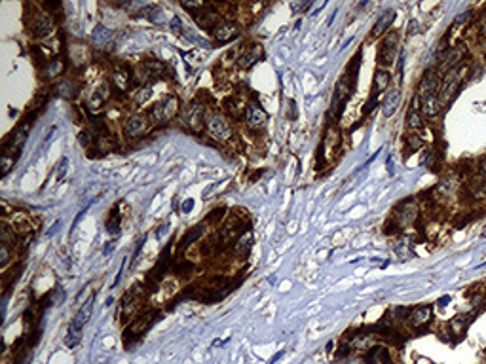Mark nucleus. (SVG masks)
Instances as JSON below:
<instances>
[{"label": "nucleus", "mask_w": 486, "mask_h": 364, "mask_svg": "<svg viewBox=\"0 0 486 364\" xmlns=\"http://www.w3.org/2000/svg\"><path fill=\"white\" fill-rule=\"evenodd\" d=\"M485 235H486V229H485Z\"/></svg>", "instance_id": "nucleus-52"}, {"label": "nucleus", "mask_w": 486, "mask_h": 364, "mask_svg": "<svg viewBox=\"0 0 486 364\" xmlns=\"http://www.w3.org/2000/svg\"><path fill=\"white\" fill-rule=\"evenodd\" d=\"M464 68H452L442 76L441 88H439V99H441L442 105L450 103L452 97L456 95V91L460 90V86L464 82Z\"/></svg>", "instance_id": "nucleus-1"}, {"label": "nucleus", "mask_w": 486, "mask_h": 364, "mask_svg": "<svg viewBox=\"0 0 486 364\" xmlns=\"http://www.w3.org/2000/svg\"><path fill=\"white\" fill-rule=\"evenodd\" d=\"M429 318H431V307L429 305H418L410 313V324L414 328H420V326L429 322Z\"/></svg>", "instance_id": "nucleus-17"}, {"label": "nucleus", "mask_w": 486, "mask_h": 364, "mask_svg": "<svg viewBox=\"0 0 486 364\" xmlns=\"http://www.w3.org/2000/svg\"><path fill=\"white\" fill-rule=\"evenodd\" d=\"M8 260H10V249H8V243L4 241V243L0 245V264H2V266H6V264H8Z\"/></svg>", "instance_id": "nucleus-36"}, {"label": "nucleus", "mask_w": 486, "mask_h": 364, "mask_svg": "<svg viewBox=\"0 0 486 364\" xmlns=\"http://www.w3.org/2000/svg\"><path fill=\"white\" fill-rule=\"evenodd\" d=\"M418 103H420V99H418V95H416L414 101H412V108L406 112V127H408V129H420L421 125H423L421 116H420V112H418Z\"/></svg>", "instance_id": "nucleus-21"}, {"label": "nucleus", "mask_w": 486, "mask_h": 364, "mask_svg": "<svg viewBox=\"0 0 486 364\" xmlns=\"http://www.w3.org/2000/svg\"><path fill=\"white\" fill-rule=\"evenodd\" d=\"M251 247H253V235H251V231H247L245 233V239H240V245H238V252L240 254H247L249 250H251Z\"/></svg>", "instance_id": "nucleus-28"}, {"label": "nucleus", "mask_w": 486, "mask_h": 364, "mask_svg": "<svg viewBox=\"0 0 486 364\" xmlns=\"http://www.w3.org/2000/svg\"><path fill=\"white\" fill-rule=\"evenodd\" d=\"M389 80H391V76L386 70H376L374 80H373V95L378 97V93H384V91L388 90L389 88Z\"/></svg>", "instance_id": "nucleus-20"}, {"label": "nucleus", "mask_w": 486, "mask_h": 364, "mask_svg": "<svg viewBox=\"0 0 486 364\" xmlns=\"http://www.w3.org/2000/svg\"><path fill=\"white\" fill-rule=\"evenodd\" d=\"M393 19H395V12H393V10H386V12L378 17V21L374 23V27H373V36H380V34H384V32L391 27Z\"/></svg>", "instance_id": "nucleus-18"}, {"label": "nucleus", "mask_w": 486, "mask_h": 364, "mask_svg": "<svg viewBox=\"0 0 486 364\" xmlns=\"http://www.w3.org/2000/svg\"><path fill=\"white\" fill-rule=\"evenodd\" d=\"M213 36L219 42H230V40L240 36V29H238L236 23H222V25H217L213 29Z\"/></svg>", "instance_id": "nucleus-12"}, {"label": "nucleus", "mask_w": 486, "mask_h": 364, "mask_svg": "<svg viewBox=\"0 0 486 364\" xmlns=\"http://www.w3.org/2000/svg\"><path fill=\"white\" fill-rule=\"evenodd\" d=\"M114 247H116V239H112V241H109V245H105V249H103V252L109 256L111 254L112 250H114Z\"/></svg>", "instance_id": "nucleus-42"}, {"label": "nucleus", "mask_w": 486, "mask_h": 364, "mask_svg": "<svg viewBox=\"0 0 486 364\" xmlns=\"http://www.w3.org/2000/svg\"><path fill=\"white\" fill-rule=\"evenodd\" d=\"M91 313H93V296L88 298L86 302H84V305L78 309V313L74 315V320L70 322V324H74L76 328H82L86 322H88L89 318H91Z\"/></svg>", "instance_id": "nucleus-16"}, {"label": "nucleus", "mask_w": 486, "mask_h": 364, "mask_svg": "<svg viewBox=\"0 0 486 364\" xmlns=\"http://www.w3.org/2000/svg\"><path fill=\"white\" fill-rule=\"evenodd\" d=\"M169 27H171V30H175V32H182V30H184V25H182V21L178 19L177 15H175V17H171Z\"/></svg>", "instance_id": "nucleus-38"}, {"label": "nucleus", "mask_w": 486, "mask_h": 364, "mask_svg": "<svg viewBox=\"0 0 486 364\" xmlns=\"http://www.w3.org/2000/svg\"><path fill=\"white\" fill-rule=\"evenodd\" d=\"M352 95V86H350V82H348V76L344 74L340 80H338V84H336V90H334V97H332V108H338V112L344 108L342 105L346 103V99Z\"/></svg>", "instance_id": "nucleus-8"}, {"label": "nucleus", "mask_w": 486, "mask_h": 364, "mask_svg": "<svg viewBox=\"0 0 486 364\" xmlns=\"http://www.w3.org/2000/svg\"><path fill=\"white\" fill-rule=\"evenodd\" d=\"M481 32H485L486 34V14H485V17L481 19Z\"/></svg>", "instance_id": "nucleus-50"}, {"label": "nucleus", "mask_w": 486, "mask_h": 364, "mask_svg": "<svg viewBox=\"0 0 486 364\" xmlns=\"http://www.w3.org/2000/svg\"><path fill=\"white\" fill-rule=\"evenodd\" d=\"M178 112V99L177 97H167L162 103H158L152 110V118L156 121H169Z\"/></svg>", "instance_id": "nucleus-4"}, {"label": "nucleus", "mask_w": 486, "mask_h": 364, "mask_svg": "<svg viewBox=\"0 0 486 364\" xmlns=\"http://www.w3.org/2000/svg\"><path fill=\"white\" fill-rule=\"evenodd\" d=\"M397 32H389L386 38H384V42H382V47H380V51H378V63L382 65V67H389V65H393V61H395V57H397Z\"/></svg>", "instance_id": "nucleus-3"}, {"label": "nucleus", "mask_w": 486, "mask_h": 364, "mask_svg": "<svg viewBox=\"0 0 486 364\" xmlns=\"http://www.w3.org/2000/svg\"><path fill=\"white\" fill-rule=\"evenodd\" d=\"M376 103H378V99H376L374 95H371L369 103L365 105V114H371V112H373V110H374V106H376Z\"/></svg>", "instance_id": "nucleus-39"}, {"label": "nucleus", "mask_w": 486, "mask_h": 364, "mask_svg": "<svg viewBox=\"0 0 486 364\" xmlns=\"http://www.w3.org/2000/svg\"><path fill=\"white\" fill-rule=\"evenodd\" d=\"M262 57V46L253 44L251 47H247L240 57V67L242 68H251L255 63H259V59Z\"/></svg>", "instance_id": "nucleus-13"}, {"label": "nucleus", "mask_w": 486, "mask_h": 364, "mask_svg": "<svg viewBox=\"0 0 486 364\" xmlns=\"http://www.w3.org/2000/svg\"><path fill=\"white\" fill-rule=\"evenodd\" d=\"M59 226H61V220H57V222H55V224H53V226H51V229H49V231H48V235H53V233H55V231H57V229H59Z\"/></svg>", "instance_id": "nucleus-47"}, {"label": "nucleus", "mask_w": 486, "mask_h": 364, "mask_svg": "<svg viewBox=\"0 0 486 364\" xmlns=\"http://www.w3.org/2000/svg\"><path fill=\"white\" fill-rule=\"evenodd\" d=\"M61 70H63V61H51L48 67H46V74L49 76V78H53V76H57V74H61Z\"/></svg>", "instance_id": "nucleus-29"}, {"label": "nucleus", "mask_w": 486, "mask_h": 364, "mask_svg": "<svg viewBox=\"0 0 486 364\" xmlns=\"http://www.w3.org/2000/svg\"><path fill=\"white\" fill-rule=\"evenodd\" d=\"M401 101H403V95H401V90L397 88H393V90H389L386 93V97H384V101H382V114L386 116V118H391L393 114L399 110V106H401Z\"/></svg>", "instance_id": "nucleus-6"}, {"label": "nucleus", "mask_w": 486, "mask_h": 364, "mask_svg": "<svg viewBox=\"0 0 486 364\" xmlns=\"http://www.w3.org/2000/svg\"><path fill=\"white\" fill-rule=\"evenodd\" d=\"M184 118H186V125L192 129V131H201L203 127V106L201 105H190L184 112Z\"/></svg>", "instance_id": "nucleus-9"}, {"label": "nucleus", "mask_w": 486, "mask_h": 364, "mask_svg": "<svg viewBox=\"0 0 486 364\" xmlns=\"http://www.w3.org/2000/svg\"><path fill=\"white\" fill-rule=\"evenodd\" d=\"M114 82H116V86H118L122 91L128 90V88H130V82H131V76H130L128 68H116V70H114Z\"/></svg>", "instance_id": "nucleus-25"}, {"label": "nucleus", "mask_w": 486, "mask_h": 364, "mask_svg": "<svg viewBox=\"0 0 486 364\" xmlns=\"http://www.w3.org/2000/svg\"><path fill=\"white\" fill-rule=\"evenodd\" d=\"M78 140H80V144H82V146H88V138H86L84 133H80V135H78Z\"/></svg>", "instance_id": "nucleus-48"}, {"label": "nucleus", "mask_w": 486, "mask_h": 364, "mask_svg": "<svg viewBox=\"0 0 486 364\" xmlns=\"http://www.w3.org/2000/svg\"><path fill=\"white\" fill-rule=\"evenodd\" d=\"M365 359H367V363H371V364L378 363V361H388V351H386L384 347H373L371 353H369Z\"/></svg>", "instance_id": "nucleus-26"}, {"label": "nucleus", "mask_w": 486, "mask_h": 364, "mask_svg": "<svg viewBox=\"0 0 486 364\" xmlns=\"http://www.w3.org/2000/svg\"><path fill=\"white\" fill-rule=\"evenodd\" d=\"M406 142H408V146H410V152H414V150H420L421 146H423V140H421L418 135H410Z\"/></svg>", "instance_id": "nucleus-34"}, {"label": "nucleus", "mask_w": 486, "mask_h": 364, "mask_svg": "<svg viewBox=\"0 0 486 364\" xmlns=\"http://www.w3.org/2000/svg\"><path fill=\"white\" fill-rule=\"evenodd\" d=\"M66 165H68V159H66V158L59 159V163H57V179H59V181H63V179H65Z\"/></svg>", "instance_id": "nucleus-35"}, {"label": "nucleus", "mask_w": 486, "mask_h": 364, "mask_svg": "<svg viewBox=\"0 0 486 364\" xmlns=\"http://www.w3.org/2000/svg\"><path fill=\"white\" fill-rule=\"evenodd\" d=\"M199 235H201V226L194 228V229H192V231H190V233L186 235V239H184V247H186V245H190V243H192L194 239H198Z\"/></svg>", "instance_id": "nucleus-37"}, {"label": "nucleus", "mask_w": 486, "mask_h": 364, "mask_svg": "<svg viewBox=\"0 0 486 364\" xmlns=\"http://www.w3.org/2000/svg\"><path fill=\"white\" fill-rule=\"evenodd\" d=\"M384 364H393V363H391V361H389V359H388V361H384Z\"/></svg>", "instance_id": "nucleus-51"}, {"label": "nucleus", "mask_w": 486, "mask_h": 364, "mask_svg": "<svg viewBox=\"0 0 486 364\" xmlns=\"http://www.w3.org/2000/svg\"><path fill=\"white\" fill-rule=\"evenodd\" d=\"M143 243H145V239H141V241H139V245H137V249H135V252H133V260H137V256H139V252H141V249H143Z\"/></svg>", "instance_id": "nucleus-45"}, {"label": "nucleus", "mask_w": 486, "mask_h": 364, "mask_svg": "<svg viewBox=\"0 0 486 364\" xmlns=\"http://www.w3.org/2000/svg\"><path fill=\"white\" fill-rule=\"evenodd\" d=\"M205 125L211 136H215L217 140H228L232 136V127L228 123V120L221 116V114H209L205 118Z\"/></svg>", "instance_id": "nucleus-2"}, {"label": "nucleus", "mask_w": 486, "mask_h": 364, "mask_svg": "<svg viewBox=\"0 0 486 364\" xmlns=\"http://www.w3.org/2000/svg\"><path fill=\"white\" fill-rule=\"evenodd\" d=\"M408 32H410V34H416V32H418V23L416 21L408 23Z\"/></svg>", "instance_id": "nucleus-43"}, {"label": "nucleus", "mask_w": 486, "mask_h": 364, "mask_svg": "<svg viewBox=\"0 0 486 364\" xmlns=\"http://www.w3.org/2000/svg\"><path fill=\"white\" fill-rule=\"evenodd\" d=\"M14 163H16V158H10V156H2V161H0V167H2V177H6V175H8L10 171H12Z\"/></svg>", "instance_id": "nucleus-32"}, {"label": "nucleus", "mask_w": 486, "mask_h": 364, "mask_svg": "<svg viewBox=\"0 0 486 364\" xmlns=\"http://www.w3.org/2000/svg\"><path fill=\"white\" fill-rule=\"evenodd\" d=\"M145 72H146V76H158L162 72V65L158 61H146L145 63Z\"/></svg>", "instance_id": "nucleus-31"}, {"label": "nucleus", "mask_w": 486, "mask_h": 364, "mask_svg": "<svg viewBox=\"0 0 486 364\" xmlns=\"http://www.w3.org/2000/svg\"><path fill=\"white\" fill-rule=\"evenodd\" d=\"M473 320V317L471 315H458V317H454L452 320H450V330L454 332V334H464L465 332V328H467V324Z\"/></svg>", "instance_id": "nucleus-24"}, {"label": "nucleus", "mask_w": 486, "mask_h": 364, "mask_svg": "<svg viewBox=\"0 0 486 364\" xmlns=\"http://www.w3.org/2000/svg\"><path fill=\"white\" fill-rule=\"evenodd\" d=\"M192 207H194V199H186L184 203L180 205V211H182V212H190Z\"/></svg>", "instance_id": "nucleus-40"}, {"label": "nucleus", "mask_w": 486, "mask_h": 364, "mask_svg": "<svg viewBox=\"0 0 486 364\" xmlns=\"http://www.w3.org/2000/svg\"><path fill=\"white\" fill-rule=\"evenodd\" d=\"M112 40V30L107 29L105 25H97L95 30L91 32V42L97 46V47H103L107 46Z\"/></svg>", "instance_id": "nucleus-19"}, {"label": "nucleus", "mask_w": 486, "mask_h": 364, "mask_svg": "<svg viewBox=\"0 0 486 364\" xmlns=\"http://www.w3.org/2000/svg\"><path fill=\"white\" fill-rule=\"evenodd\" d=\"M479 173H481V177L486 181V158L481 159V163H479Z\"/></svg>", "instance_id": "nucleus-41"}, {"label": "nucleus", "mask_w": 486, "mask_h": 364, "mask_svg": "<svg viewBox=\"0 0 486 364\" xmlns=\"http://www.w3.org/2000/svg\"><path fill=\"white\" fill-rule=\"evenodd\" d=\"M465 55H467V47L464 44H458L454 46L452 49H448L444 55H442V68L448 72V70H452V68H458V65L462 63L465 59Z\"/></svg>", "instance_id": "nucleus-5"}, {"label": "nucleus", "mask_w": 486, "mask_h": 364, "mask_svg": "<svg viewBox=\"0 0 486 364\" xmlns=\"http://www.w3.org/2000/svg\"><path fill=\"white\" fill-rule=\"evenodd\" d=\"M82 340V328H76L74 324L68 326V332H66V345L68 347H76V343Z\"/></svg>", "instance_id": "nucleus-27"}, {"label": "nucleus", "mask_w": 486, "mask_h": 364, "mask_svg": "<svg viewBox=\"0 0 486 364\" xmlns=\"http://www.w3.org/2000/svg\"><path fill=\"white\" fill-rule=\"evenodd\" d=\"M53 30V21L49 14H36L34 17V34L36 36H48Z\"/></svg>", "instance_id": "nucleus-15"}, {"label": "nucleus", "mask_w": 486, "mask_h": 364, "mask_svg": "<svg viewBox=\"0 0 486 364\" xmlns=\"http://www.w3.org/2000/svg\"><path fill=\"white\" fill-rule=\"evenodd\" d=\"M416 212H418V209H416V205L412 203V201H406V203H403V207L399 209V220H401V224L403 226H408V224H412L414 222V218H416Z\"/></svg>", "instance_id": "nucleus-22"}, {"label": "nucleus", "mask_w": 486, "mask_h": 364, "mask_svg": "<svg viewBox=\"0 0 486 364\" xmlns=\"http://www.w3.org/2000/svg\"><path fill=\"white\" fill-rule=\"evenodd\" d=\"M109 86L107 84H103L99 90H95L93 93H91V99H89V106L91 108H99L107 99H109Z\"/></svg>", "instance_id": "nucleus-23"}, {"label": "nucleus", "mask_w": 486, "mask_h": 364, "mask_svg": "<svg viewBox=\"0 0 486 364\" xmlns=\"http://www.w3.org/2000/svg\"><path fill=\"white\" fill-rule=\"evenodd\" d=\"M150 95H152V88H150V86H145L141 91H137L135 103H137V105H143V103H146V101L150 99Z\"/></svg>", "instance_id": "nucleus-30"}, {"label": "nucleus", "mask_w": 486, "mask_h": 364, "mask_svg": "<svg viewBox=\"0 0 486 364\" xmlns=\"http://www.w3.org/2000/svg\"><path fill=\"white\" fill-rule=\"evenodd\" d=\"M439 91V76L435 72H425L418 88V97H427V95H437Z\"/></svg>", "instance_id": "nucleus-11"}, {"label": "nucleus", "mask_w": 486, "mask_h": 364, "mask_svg": "<svg viewBox=\"0 0 486 364\" xmlns=\"http://www.w3.org/2000/svg\"><path fill=\"white\" fill-rule=\"evenodd\" d=\"M266 120H268V116H266V112L259 106V105H249V106H245V121H247V125H249L251 129H260V127H264Z\"/></svg>", "instance_id": "nucleus-7"}, {"label": "nucleus", "mask_w": 486, "mask_h": 364, "mask_svg": "<svg viewBox=\"0 0 486 364\" xmlns=\"http://www.w3.org/2000/svg\"><path fill=\"white\" fill-rule=\"evenodd\" d=\"M122 273H124V266L120 268V272H118V275H116V279H114V287H116V285L120 283V279H122Z\"/></svg>", "instance_id": "nucleus-49"}, {"label": "nucleus", "mask_w": 486, "mask_h": 364, "mask_svg": "<svg viewBox=\"0 0 486 364\" xmlns=\"http://www.w3.org/2000/svg\"><path fill=\"white\" fill-rule=\"evenodd\" d=\"M283 355H285V351H279L277 355H274V357L270 359V364H275L277 361H279V359H281V357H283Z\"/></svg>", "instance_id": "nucleus-46"}, {"label": "nucleus", "mask_w": 486, "mask_h": 364, "mask_svg": "<svg viewBox=\"0 0 486 364\" xmlns=\"http://www.w3.org/2000/svg\"><path fill=\"white\" fill-rule=\"evenodd\" d=\"M148 127V120L145 114H137V116H131L128 121H126V135L128 136H141Z\"/></svg>", "instance_id": "nucleus-10"}, {"label": "nucleus", "mask_w": 486, "mask_h": 364, "mask_svg": "<svg viewBox=\"0 0 486 364\" xmlns=\"http://www.w3.org/2000/svg\"><path fill=\"white\" fill-rule=\"evenodd\" d=\"M120 226H122L120 218H118V216H112L111 220L107 222V231H109L111 235H118V233H120Z\"/></svg>", "instance_id": "nucleus-33"}, {"label": "nucleus", "mask_w": 486, "mask_h": 364, "mask_svg": "<svg viewBox=\"0 0 486 364\" xmlns=\"http://www.w3.org/2000/svg\"><path fill=\"white\" fill-rule=\"evenodd\" d=\"M420 99V97H418ZM421 103V112L425 114V116H437V114L441 112V99H439V95H427V97H421L420 99Z\"/></svg>", "instance_id": "nucleus-14"}, {"label": "nucleus", "mask_w": 486, "mask_h": 364, "mask_svg": "<svg viewBox=\"0 0 486 364\" xmlns=\"http://www.w3.org/2000/svg\"><path fill=\"white\" fill-rule=\"evenodd\" d=\"M448 302H450V296H442V298H439V307H444V305H448Z\"/></svg>", "instance_id": "nucleus-44"}]
</instances>
